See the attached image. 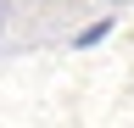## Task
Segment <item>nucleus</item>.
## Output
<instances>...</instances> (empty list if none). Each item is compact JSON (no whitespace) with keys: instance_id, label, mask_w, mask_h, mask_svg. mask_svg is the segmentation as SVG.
Listing matches in <instances>:
<instances>
[{"instance_id":"f03ea898","label":"nucleus","mask_w":134,"mask_h":128,"mask_svg":"<svg viewBox=\"0 0 134 128\" xmlns=\"http://www.w3.org/2000/svg\"><path fill=\"white\" fill-rule=\"evenodd\" d=\"M100 6H112V11H117V6H129V0H100Z\"/></svg>"},{"instance_id":"f257e3e1","label":"nucleus","mask_w":134,"mask_h":128,"mask_svg":"<svg viewBox=\"0 0 134 128\" xmlns=\"http://www.w3.org/2000/svg\"><path fill=\"white\" fill-rule=\"evenodd\" d=\"M0 34H6V0H0Z\"/></svg>"}]
</instances>
